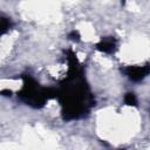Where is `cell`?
Returning a JSON list of instances; mask_svg holds the SVG:
<instances>
[{
	"label": "cell",
	"mask_w": 150,
	"mask_h": 150,
	"mask_svg": "<svg viewBox=\"0 0 150 150\" xmlns=\"http://www.w3.org/2000/svg\"><path fill=\"white\" fill-rule=\"evenodd\" d=\"M69 59V77L63 89L59 91L60 101L62 104V114L64 120H74L83 116L94 103V100L88 91L87 86L82 79V69L77 59L73 53Z\"/></svg>",
	"instance_id": "6da1fadb"
},
{
	"label": "cell",
	"mask_w": 150,
	"mask_h": 150,
	"mask_svg": "<svg viewBox=\"0 0 150 150\" xmlns=\"http://www.w3.org/2000/svg\"><path fill=\"white\" fill-rule=\"evenodd\" d=\"M54 96H57L56 90H53L50 88L47 89V88L40 87L39 83H36V81H34L29 76L25 77L23 87H22L21 91L19 93V97L26 104H29L34 108L42 107L49 98H52Z\"/></svg>",
	"instance_id": "7a4b0ae2"
},
{
	"label": "cell",
	"mask_w": 150,
	"mask_h": 150,
	"mask_svg": "<svg viewBox=\"0 0 150 150\" xmlns=\"http://www.w3.org/2000/svg\"><path fill=\"white\" fill-rule=\"evenodd\" d=\"M125 76L134 81V82H139L143 79H145L148 75H150V63L145 64H134V66H128L123 69Z\"/></svg>",
	"instance_id": "3957f363"
},
{
	"label": "cell",
	"mask_w": 150,
	"mask_h": 150,
	"mask_svg": "<svg viewBox=\"0 0 150 150\" xmlns=\"http://www.w3.org/2000/svg\"><path fill=\"white\" fill-rule=\"evenodd\" d=\"M96 48L103 53H112L116 49V40L111 36L104 38L96 45Z\"/></svg>",
	"instance_id": "277c9868"
},
{
	"label": "cell",
	"mask_w": 150,
	"mask_h": 150,
	"mask_svg": "<svg viewBox=\"0 0 150 150\" xmlns=\"http://www.w3.org/2000/svg\"><path fill=\"white\" fill-rule=\"evenodd\" d=\"M124 102L128 104V105H132V107H136L137 105V97L134 93L129 91L124 95Z\"/></svg>",
	"instance_id": "5b68a950"
},
{
	"label": "cell",
	"mask_w": 150,
	"mask_h": 150,
	"mask_svg": "<svg viewBox=\"0 0 150 150\" xmlns=\"http://www.w3.org/2000/svg\"><path fill=\"white\" fill-rule=\"evenodd\" d=\"M11 26H12V22H11L9 19H7V18H2L1 19V33L2 34L6 33L11 28Z\"/></svg>",
	"instance_id": "8992f818"
},
{
	"label": "cell",
	"mask_w": 150,
	"mask_h": 150,
	"mask_svg": "<svg viewBox=\"0 0 150 150\" xmlns=\"http://www.w3.org/2000/svg\"><path fill=\"white\" fill-rule=\"evenodd\" d=\"M69 39L73 40V41H79V40H80V34H79L76 30H73V32L69 34Z\"/></svg>",
	"instance_id": "52a82bcc"
}]
</instances>
